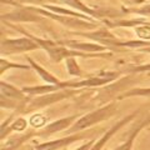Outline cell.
Returning a JSON list of instances; mask_svg holds the SVG:
<instances>
[{
	"instance_id": "cell-1",
	"label": "cell",
	"mask_w": 150,
	"mask_h": 150,
	"mask_svg": "<svg viewBox=\"0 0 150 150\" xmlns=\"http://www.w3.org/2000/svg\"><path fill=\"white\" fill-rule=\"evenodd\" d=\"M116 110H118V105H116L115 101H112V103H110V104H108L105 106L88 112L86 115L79 118L71 126H70V128L67 130V134L79 133V131L85 130V129L90 128V126L95 125V124H99V123H101V121L111 118V116L116 112Z\"/></svg>"
},
{
	"instance_id": "cell-2",
	"label": "cell",
	"mask_w": 150,
	"mask_h": 150,
	"mask_svg": "<svg viewBox=\"0 0 150 150\" xmlns=\"http://www.w3.org/2000/svg\"><path fill=\"white\" fill-rule=\"evenodd\" d=\"M96 133V130H88L85 133H81V134H78L75 133V135H68L65 138L62 139H58V140H53V142H48V143H43V144H39L35 146V150H60L63 148H67L68 145L73 144L78 140H81V139H85L86 137H89L90 134Z\"/></svg>"
},
{
	"instance_id": "cell-3",
	"label": "cell",
	"mask_w": 150,
	"mask_h": 150,
	"mask_svg": "<svg viewBox=\"0 0 150 150\" xmlns=\"http://www.w3.org/2000/svg\"><path fill=\"white\" fill-rule=\"evenodd\" d=\"M74 94H75L74 89H63L62 91L58 90V91L48 93V94H44V95H40L39 98H36L31 103H29V108L30 109H39V108H43L45 105L63 100L65 98H69L74 95Z\"/></svg>"
},
{
	"instance_id": "cell-4",
	"label": "cell",
	"mask_w": 150,
	"mask_h": 150,
	"mask_svg": "<svg viewBox=\"0 0 150 150\" xmlns=\"http://www.w3.org/2000/svg\"><path fill=\"white\" fill-rule=\"evenodd\" d=\"M38 44L28 39H18V40H6L3 43V54H14L20 51H28L36 49Z\"/></svg>"
},
{
	"instance_id": "cell-5",
	"label": "cell",
	"mask_w": 150,
	"mask_h": 150,
	"mask_svg": "<svg viewBox=\"0 0 150 150\" xmlns=\"http://www.w3.org/2000/svg\"><path fill=\"white\" fill-rule=\"evenodd\" d=\"M79 119L78 115H70V116H67V118H63V119H59L56 121H53L45 126V128L39 131L38 135H50V134H54V133H59V131H63V130H67L69 129L70 126L73 125L74 121H76Z\"/></svg>"
},
{
	"instance_id": "cell-6",
	"label": "cell",
	"mask_w": 150,
	"mask_h": 150,
	"mask_svg": "<svg viewBox=\"0 0 150 150\" xmlns=\"http://www.w3.org/2000/svg\"><path fill=\"white\" fill-rule=\"evenodd\" d=\"M139 112H140V109H139V110H137V111H134L133 114H130L129 116H126V118L121 119V120H120V121H118V123H116L115 125H112L111 128H110V129L108 130L106 133L104 134V137H101V138H100V139L95 143V145H93V148H91L90 150H101V148L106 144L108 140H109V139L112 137V135H115V133H116V131H118L119 129H121L124 125H126V124L129 123V121L133 120V119L135 118V116H137V115L139 114Z\"/></svg>"
},
{
	"instance_id": "cell-7",
	"label": "cell",
	"mask_w": 150,
	"mask_h": 150,
	"mask_svg": "<svg viewBox=\"0 0 150 150\" xmlns=\"http://www.w3.org/2000/svg\"><path fill=\"white\" fill-rule=\"evenodd\" d=\"M144 126H146V123H145L144 118H142L137 124L133 126V130H131V133H130V135H129V138L126 139V142L123 143L121 145H119V146H118V148H115L114 150H131L135 138L138 137V134L140 133V130H142Z\"/></svg>"
},
{
	"instance_id": "cell-8",
	"label": "cell",
	"mask_w": 150,
	"mask_h": 150,
	"mask_svg": "<svg viewBox=\"0 0 150 150\" xmlns=\"http://www.w3.org/2000/svg\"><path fill=\"white\" fill-rule=\"evenodd\" d=\"M29 62H30V64L33 65V68H34L36 71H38V74H39L40 76H41V79H43V80H45V83H48V84H54V85H58V84H60V81L54 76V75H51L49 71H46V70L41 69L39 65L33 62L31 59H29Z\"/></svg>"
},
{
	"instance_id": "cell-9",
	"label": "cell",
	"mask_w": 150,
	"mask_h": 150,
	"mask_svg": "<svg viewBox=\"0 0 150 150\" xmlns=\"http://www.w3.org/2000/svg\"><path fill=\"white\" fill-rule=\"evenodd\" d=\"M130 96H150V88H137L131 89V90L124 93L123 95H120L118 99H124V98H130Z\"/></svg>"
},
{
	"instance_id": "cell-10",
	"label": "cell",
	"mask_w": 150,
	"mask_h": 150,
	"mask_svg": "<svg viewBox=\"0 0 150 150\" xmlns=\"http://www.w3.org/2000/svg\"><path fill=\"white\" fill-rule=\"evenodd\" d=\"M67 68H68V71L71 74V75H75V76H81V70L79 69L76 62H75L74 59H68L67 60Z\"/></svg>"
},
{
	"instance_id": "cell-11",
	"label": "cell",
	"mask_w": 150,
	"mask_h": 150,
	"mask_svg": "<svg viewBox=\"0 0 150 150\" xmlns=\"http://www.w3.org/2000/svg\"><path fill=\"white\" fill-rule=\"evenodd\" d=\"M45 123H46V118L41 114L33 115L31 119H30V124L34 126V128H41L43 125H45Z\"/></svg>"
},
{
	"instance_id": "cell-12",
	"label": "cell",
	"mask_w": 150,
	"mask_h": 150,
	"mask_svg": "<svg viewBox=\"0 0 150 150\" xmlns=\"http://www.w3.org/2000/svg\"><path fill=\"white\" fill-rule=\"evenodd\" d=\"M26 120L25 119H23V118H19L16 119L14 123L10 125V130H15V131H23V130H25L26 128Z\"/></svg>"
},
{
	"instance_id": "cell-13",
	"label": "cell",
	"mask_w": 150,
	"mask_h": 150,
	"mask_svg": "<svg viewBox=\"0 0 150 150\" xmlns=\"http://www.w3.org/2000/svg\"><path fill=\"white\" fill-rule=\"evenodd\" d=\"M8 68H21V69H28V67H24V65H18V64H9L6 62L1 60V73H4V69H8Z\"/></svg>"
},
{
	"instance_id": "cell-14",
	"label": "cell",
	"mask_w": 150,
	"mask_h": 150,
	"mask_svg": "<svg viewBox=\"0 0 150 150\" xmlns=\"http://www.w3.org/2000/svg\"><path fill=\"white\" fill-rule=\"evenodd\" d=\"M137 31H138V34L142 38H146V39H149V38H150V28L143 26V28H140V29H138Z\"/></svg>"
},
{
	"instance_id": "cell-15",
	"label": "cell",
	"mask_w": 150,
	"mask_h": 150,
	"mask_svg": "<svg viewBox=\"0 0 150 150\" xmlns=\"http://www.w3.org/2000/svg\"><path fill=\"white\" fill-rule=\"evenodd\" d=\"M93 144H94V142L91 140V142H89V143H86V144L81 145V146H80V148H78L76 150H90V149L93 148Z\"/></svg>"
},
{
	"instance_id": "cell-16",
	"label": "cell",
	"mask_w": 150,
	"mask_h": 150,
	"mask_svg": "<svg viewBox=\"0 0 150 150\" xmlns=\"http://www.w3.org/2000/svg\"><path fill=\"white\" fill-rule=\"evenodd\" d=\"M145 70H150V65H145V67H139V68H135L134 71H145Z\"/></svg>"
},
{
	"instance_id": "cell-17",
	"label": "cell",
	"mask_w": 150,
	"mask_h": 150,
	"mask_svg": "<svg viewBox=\"0 0 150 150\" xmlns=\"http://www.w3.org/2000/svg\"><path fill=\"white\" fill-rule=\"evenodd\" d=\"M143 118H144V120H145V123H146V125H149V124H150V111L148 112L146 115H144Z\"/></svg>"
}]
</instances>
